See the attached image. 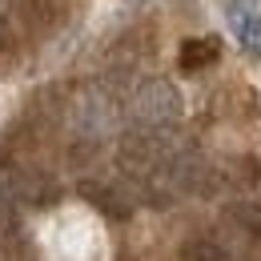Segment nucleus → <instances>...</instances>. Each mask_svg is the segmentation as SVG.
<instances>
[{"label": "nucleus", "mask_w": 261, "mask_h": 261, "mask_svg": "<svg viewBox=\"0 0 261 261\" xmlns=\"http://www.w3.org/2000/svg\"><path fill=\"white\" fill-rule=\"evenodd\" d=\"M225 221L241 237H249V241H261V201H233L225 209Z\"/></svg>", "instance_id": "nucleus-8"}, {"label": "nucleus", "mask_w": 261, "mask_h": 261, "mask_svg": "<svg viewBox=\"0 0 261 261\" xmlns=\"http://www.w3.org/2000/svg\"><path fill=\"white\" fill-rule=\"evenodd\" d=\"M181 261H229V245L217 233H193L181 245Z\"/></svg>", "instance_id": "nucleus-7"}, {"label": "nucleus", "mask_w": 261, "mask_h": 261, "mask_svg": "<svg viewBox=\"0 0 261 261\" xmlns=\"http://www.w3.org/2000/svg\"><path fill=\"white\" fill-rule=\"evenodd\" d=\"M117 113H121L117 89H109L105 81L85 85V89L76 93V100H72V109H68L72 141H93V145H100L109 133L117 129Z\"/></svg>", "instance_id": "nucleus-1"}, {"label": "nucleus", "mask_w": 261, "mask_h": 261, "mask_svg": "<svg viewBox=\"0 0 261 261\" xmlns=\"http://www.w3.org/2000/svg\"><path fill=\"white\" fill-rule=\"evenodd\" d=\"M133 4H145V0H133Z\"/></svg>", "instance_id": "nucleus-10"}, {"label": "nucleus", "mask_w": 261, "mask_h": 261, "mask_svg": "<svg viewBox=\"0 0 261 261\" xmlns=\"http://www.w3.org/2000/svg\"><path fill=\"white\" fill-rule=\"evenodd\" d=\"M20 181V209H40L48 201H57V181L48 173H36V169H20L16 173Z\"/></svg>", "instance_id": "nucleus-6"}, {"label": "nucleus", "mask_w": 261, "mask_h": 261, "mask_svg": "<svg viewBox=\"0 0 261 261\" xmlns=\"http://www.w3.org/2000/svg\"><path fill=\"white\" fill-rule=\"evenodd\" d=\"M185 113V100L177 93L173 81L149 76L137 85V93L129 97V121L137 129H173Z\"/></svg>", "instance_id": "nucleus-2"}, {"label": "nucleus", "mask_w": 261, "mask_h": 261, "mask_svg": "<svg viewBox=\"0 0 261 261\" xmlns=\"http://www.w3.org/2000/svg\"><path fill=\"white\" fill-rule=\"evenodd\" d=\"M76 193L85 197L97 213L113 217V221H129V217H133V205H137L133 185L125 181V177H85V181L76 185Z\"/></svg>", "instance_id": "nucleus-3"}, {"label": "nucleus", "mask_w": 261, "mask_h": 261, "mask_svg": "<svg viewBox=\"0 0 261 261\" xmlns=\"http://www.w3.org/2000/svg\"><path fill=\"white\" fill-rule=\"evenodd\" d=\"M229 29L237 36V44L261 61V12L253 0H229Z\"/></svg>", "instance_id": "nucleus-5"}, {"label": "nucleus", "mask_w": 261, "mask_h": 261, "mask_svg": "<svg viewBox=\"0 0 261 261\" xmlns=\"http://www.w3.org/2000/svg\"><path fill=\"white\" fill-rule=\"evenodd\" d=\"M16 165H0V241H20V181Z\"/></svg>", "instance_id": "nucleus-4"}, {"label": "nucleus", "mask_w": 261, "mask_h": 261, "mask_svg": "<svg viewBox=\"0 0 261 261\" xmlns=\"http://www.w3.org/2000/svg\"><path fill=\"white\" fill-rule=\"evenodd\" d=\"M177 61H181L185 72H197V68L213 65V61H217V40H209V36H193V40H185L181 53H177Z\"/></svg>", "instance_id": "nucleus-9"}]
</instances>
